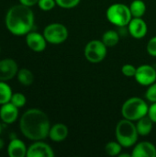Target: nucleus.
<instances>
[{
	"mask_svg": "<svg viewBox=\"0 0 156 157\" xmlns=\"http://www.w3.org/2000/svg\"><path fill=\"white\" fill-rule=\"evenodd\" d=\"M68 136V128L63 123H56L53 126H51L49 132V138L56 143L64 141Z\"/></svg>",
	"mask_w": 156,
	"mask_h": 157,
	"instance_id": "16",
	"label": "nucleus"
},
{
	"mask_svg": "<svg viewBox=\"0 0 156 157\" xmlns=\"http://www.w3.org/2000/svg\"><path fill=\"white\" fill-rule=\"evenodd\" d=\"M107 18L110 23L118 27H124L130 23L132 15L129 6L124 4L116 3L107 9Z\"/></svg>",
	"mask_w": 156,
	"mask_h": 157,
	"instance_id": "5",
	"label": "nucleus"
},
{
	"mask_svg": "<svg viewBox=\"0 0 156 157\" xmlns=\"http://www.w3.org/2000/svg\"><path fill=\"white\" fill-rule=\"evenodd\" d=\"M134 77L140 85L149 86L155 82L156 70L149 64H143L137 68Z\"/></svg>",
	"mask_w": 156,
	"mask_h": 157,
	"instance_id": "8",
	"label": "nucleus"
},
{
	"mask_svg": "<svg viewBox=\"0 0 156 157\" xmlns=\"http://www.w3.org/2000/svg\"><path fill=\"white\" fill-rule=\"evenodd\" d=\"M121 148H122V146L118 141L117 142H109L105 146V152L110 156H116L120 154Z\"/></svg>",
	"mask_w": 156,
	"mask_h": 157,
	"instance_id": "22",
	"label": "nucleus"
},
{
	"mask_svg": "<svg viewBox=\"0 0 156 157\" xmlns=\"http://www.w3.org/2000/svg\"><path fill=\"white\" fill-rule=\"evenodd\" d=\"M131 156L156 157V147L150 142H141L134 146Z\"/></svg>",
	"mask_w": 156,
	"mask_h": 157,
	"instance_id": "14",
	"label": "nucleus"
},
{
	"mask_svg": "<svg viewBox=\"0 0 156 157\" xmlns=\"http://www.w3.org/2000/svg\"><path fill=\"white\" fill-rule=\"evenodd\" d=\"M149 107L147 103L137 97L127 99L121 108L122 116L130 121H138L148 114Z\"/></svg>",
	"mask_w": 156,
	"mask_h": 157,
	"instance_id": "4",
	"label": "nucleus"
},
{
	"mask_svg": "<svg viewBox=\"0 0 156 157\" xmlns=\"http://www.w3.org/2000/svg\"><path fill=\"white\" fill-rule=\"evenodd\" d=\"M17 81L25 86H30L34 81V75L32 72L27 68L18 69V72L17 74Z\"/></svg>",
	"mask_w": 156,
	"mask_h": 157,
	"instance_id": "18",
	"label": "nucleus"
},
{
	"mask_svg": "<svg viewBox=\"0 0 156 157\" xmlns=\"http://www.w3.org/2000/svg\"><path fill=\"white\" fill-rule=\"evenodd\" d=\"M101 40L104 42V44L107 47H114V46H116L119 43L120 36H119L117 31L110 29V30L106 31L103 34Z\"/></svg>",
	"mask_w": 156,
	"mask_h": 157,
	"instance_id": "20",
	"label": "nucleus"
},
{
	"mask_svg": "<svg viewBox=\"0 0 156 157\" xmlns=\"http://www.w3.org/2000/svg\"><path fill=\"white\" fill-rule=\"evenodd\" d=\"M5 23L11 34L15 36L27 35L34 27V13L29 6L19 3L8 9Z\"/></svg>",
	"mask_w": 156,
	"mask_h": 157,
	"instance_id": "2",
	"label": "nucleus"
},
{
	"mask_svg": "<svg viewBox=\"0 0 156 157\" xmlns=\"http://www.w3.org/2000/svg\"><path fill=\"white\" fill-rule=\"evenodd\" d=\"M153 125H154V121L151 120V118L148 115L138 120L136 128H137L139 135L147 136L148 134H150L153 130Z\"/></svg>",
	"mask_w": 156,
	"mask_h": 157,
	"instance_id": "17",
	"label": "nucleus"
},
{
	"mask_svg": "<svg viewBox=\"0 0 156 157\" xmlns=\"http://www.w3.org/2000/svg\"><path fill=\"white\" fill-rule=\"evenodd\" d=\"M137 68L132 64H124L121 68L122 74L127 77H134Z\"/></svg>",
	"mask_w": 156,
	"mask_h": 157,
	"instance_id": "27",
	"label": "nucleus"
},
{
	"mask_svg": "<svg viewBox=\"0 0 156 157\" xmlns=\"http://www.w3.org/2000/svg\"><path fill=\"white\" fill-rule=\"evenodd\" d=\"M38 2H39V0H19L20 4L29 6V7L35 6V5H38Z\"/></svg>",
	"mask_w": 156,
	"mask_h": 157,
	"instance_id": "30",
	"label": "nucleus"
},
{
	"mask_svg": "<svg viewBox=\"0 0 156 157\" xmlns=\"http://www.w3.org/2000/svg\"><path fill=\"white\" fill-rule=\"evenodd\" d=\"M10 102L13 105H15L17 108L20 109L26 105L27 98H26V96L22 93H13L11 99H10Z\"/></svg>",
	"mask_w": 156,
	"mask_h": 157,
	"instance_id": "23",
	"label": "nucleus"
},
{
	"mask_svg": "<svg viewBox=\"0 0 156 157\" xmlns=\"http://www.w3.org/2000/svg\"><path fill=\"white\" fill-rule=\"evenodd\" d=\"M43 36L47 42L51 44H60L67 40L68 29L61 23H51L45 27Z\"/></svg>",
	"mask_w": 156,
	"mask_h": 157,
	"instance_id": "6",
	"label": "nucleus"
},
{
	"mask_svg": "<svg viewBox=\"0 0 156 157\" xmlns=\"http://www.w3.org/2000/svg\"><path fill=\"white\" fill-rule=\"evenodd\" d=\"M18 118V108L11 102L1 105L0 108V120L5 124H12Z\"/></svg>",
	"mask_w": 156,
	"mask_h": 157,
	"instance_id": "12",
	"label": "nucleus"
},
{
	"mask_svg": "<svg viewBox=\"0 0 156 157\" xmlns=\"http://www.w3.org/2000/svg\"><path fill=\"white\" fill-rule=\"evenodd\" d=\"M56 5L59 6L60 7L63 8H72L76 6L79 3L80 0H55Z\"/></svg>",
	"mask_w": 156,
	"mask_h": 157,
	"instance_id": "25",
	"label": "nucleus"
},
{
	"mask_svg": "<svg viewBox=\"0 0 156 157\" xmlns=\"http://www.w3.org/2000/svg\"><path fill=\"white\" fill-rule=\"evenodd\" d=\"M13 95L12 88L5 81H0V105L10 102Z\"/></svg>",
	"mask_w": 156,
	"mask_h": 157,
	"instance_id": "21",
	"label": "nucleus"
},
{
	"mask_svg": "<svg viewBox=\"0 0 156 157\" xmlns=\"http://www.w3.org/2000/svg\"><path fill=\"white\" fill-rule=\"evenodd\" d=\"M56 5L55 0H39L38 6L43 11H50Z\"/></svg>",
	"mask_w": 156,
	"mask_h": 157,
	"instance_id": "24",
	"label": "nucleus"
},
{
	"mask_svg": "<svg viewBox=\"0 0 156 157\" xmlns=\"http://www.w3.org/2000/svg\"><path fill=\"white\" fill-rule=\"evenodd\" d=\"M130 34L135 39H142L147 33V25L142 17H133L128 24Z\"/></svg>",
	"mask_w": 156,
	"mask_h": 157,
	"instance_id": "13",
	"label": "nucleus"
},
{
	"mask_svg": "<svg viewBox=\"0 0 156 157\" xmlns=\"http://www.w3.org/2000/svg\"><path fill=\"white\" fill-rule=\"evenodd\" d=\"M26 144L18 138L11 139L7 145V155L9 157H25L27 156Z\"/></svg>",
	"mask_w": 156,
	"mask_h": 157,
	"instance_id": "15",
	"label": "nucleus"
},
{
	"mask_svg": "<svg viewBox=\"0 0 156 157\" xmlns=\"http://www.w3.org/2000/svg\"><path fill=\"white\" fill-rule=\"evenodd\" d=\"M0 51H1V49H0Z\"/></svg>",
	"mask_w": 156,
	"mask_h": 157,
	"instance_id": "33",
	"label": "nucleus"
},
{
	"mask_svg": "<svg viewBox=\"0 0 156 157\" xmlns=\"http://www.w3.org/2000/svg\"><path fill=\"white\" fill-rule=\"evenodd\" d=\"M4 146H5V143H4L3 139H2V138H0V151L4 148Z\"/></svg>",
	"mask_w": 156,
	"mask_h": 157,
	"instance_id": "31",
	"label": "nucleus"
},
{
	"mask_svg": "<svg viewBox=\"0 0 156 157\" xmlns=\"http://www.w3.org/2000/svg\"><path fill=\"white\" fill-rule=\"evenodd\" d=\"M21 133L29 140L42 141L49 137L51 129L50 120L45 112L38 109L25 111L19 120Z\"/></svg>",
	"mask_w": 156,
	"mask_h": 157,
	"instance_id": "1",
	"label": "nucleus"
},
{
	"mask_svg": "<svg viewBox=\"0 0 156 157\" xmlns=\"http://www.w3.org/2000/svg\"><path fill=\"white\" fill-rule=\"evenodd\" d=\"M107 55V46L102 40H93L89 41L85 48V56L92 63L102 62Z\"/></svg>",
	"mask_w": 156,
	"mask_h": 157,
	"instance_id": "7",
	"label": "nucleus"
},
{
	"mask_svg": "<svg viewBox=\"0 0 156 157\" xmlns=\"http://www.w3.org/2000/svg\"><path fill=\"white\" fill-rule=\"evenodd\" d=\"M26 43L30 50L36 52L44 51L47 46V40L43 34L32 30L26 35Z\"/></svg>",
	"mask_w": 156,
	"mask_h": 157,
	"instance_id": "10",
	"label": "nucleus"
},
{
	"mask_svg": "<svg viewBox=\"0 0 156 157\" xmlns=\"http://www.w3.org/2000/svg\"><path fill=\"white\" fill-rule=\"evenodd\" d=\"M2 131H3V125H2V123L0 122V135H1V133H2Z\"/></svg>",
	"mask_w": 156,
	"mask_h": 157,
	"instance_id": "32",
	"label": "nucleus"
},
{
	"mask_svg": "<svg viewBox=\"0 0 156 157\" xmlns=\"http://www.w3.org/2000/svg\"><path fill=\"white\" fill-rule=\"evenodd\" d=\"M116 138L122 147H131L138 141V131L132 121L123 119L120 121L116 126Z\"/></svg>",
	"mask_w": 156,
	"mask_h": 157,
	"instance_id": "3",
	"label": "nucleus"
},
{
	"mask_svg": "<svg viewBox=\"0 0 156 157\" xmlns=\"http://www.w3.org/2000/svg\"><path fill=\"white\" fill-rule=\"evenodd\" d=\"M18 66L15 60L6 58L0 61V81H9L17 76Z\"/></svg>",
	"mask_w": 156,
	"mask_h": 157,
	"instance_id": "9",
	"label": "nucleus"
},
{
	"mask_svg": "<svg viewBox=\"0 0 156 157\" xmlns=\"http://www.w3.org/2000/svg\"><path fill=\"white\" fill-rule=\"evenodd\" d=\"M28 157H53L54 153L51 147L42 143L41 141H36L27 150Z\"/></svg>",
	"mask_w": 156,
	"mask_h": 157,
	"instance_id": "11",
	"label": "nucleus"
},
{
	"mask_svg": "<svg viewBox=\"0 0 156 157\" xmlns=\"http://www.w3.org/2000/svg\"><path fill=\"white\" fill-rule=\"evenodd\" d=\"M145 98L148 101L154 103L156 102V83L150 85L146 93H145Z\"/></svg>",
	"mask_w": 156,
	"mask_h": 157,
	"instance_id": "26",
	"label": "nucleus"
},
{
	"mask_svg": "<svg viewBox=\"0 0 156 157\" xmlns=\"http://www.w3.org/2000/svg\"><path fill=\"white\" fill-rule=\"evenodd\" d=\"M129 7L133 17H142L146 11V5L143 0H133Z\"/></svg>",
	"mask_w": 156,
	"mask_h": 157,
	"instance_id": "19",
	"label": "nucleus"
},
{
	"mask_svg": "<svg viewBox=\"0 0 156 157\" xmlns=\"http://www.w3.org/2000/svg\"><path fill=\"white\" fill-rule=\"evenodd\" d=\"M151 120L156 123V102H154L150 107H149V109H148V114H147Z\"/></svg>",
	"mask_w": 156,
	"mask_h": 157,
	"instance_id": "29",
	"label": "nucleus"
},
{
	"mask_svg": "<svg viewBox=\"0 0 156 157\" xmlns=\"http://www.w3.org/2000/svg\"><path fill=\"white\" fill-rule=\"evenodd\" d=\"M147 52L151 56L156 57V36L150 39L147 44Z\"/></svg>",
	"mask_w": 156,
	"mask_h": 157,
	"instance_id": "28",
	"label": "nucleus"
}]
</instances>
